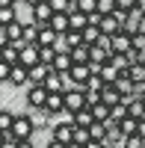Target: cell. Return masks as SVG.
I'll use <instances>...</instances> for the list:
<instances>
[{
    "instance_id": "cell-37",
    "label": "cell",
    "mask_w": 145,
    "mask_h": 148,
    "mask_svg": "<svg viewBox=\"0 0 145 148\" xmlns=\"http://www.w3.org/2000/svg\"><path fill=\"white\" fill-rule=\"evenodd\" d=\"M89 133H92V139H104L107 136V121H95L89 127Z\"/></svg>"
},
{
    "instance_id": "cell-54",
    "label": "cell",
    "mask_w": 145,
    "mask_h": 148,
    "mask_svg": "<svg viewBox=\"0 0 145 148\" xmlns=\"http://www.w3.org/2000/svg\"><path fill=\"white\" fill-rule=\"evenodd\" d=\"M68 148H83V145L80 142H68Z\"/></svg>"
},
{
    "instance_id": "cell-38",
    "label": "cell",
    "mask_w": 145,
    "mask_h": 148,
    "mask_svg": "<svg viewBox=\"0 0 145 148\" xmlns=\"http://www.w3.org/2000/svg\"><path fill=\"white\" fill-rule=\"evenodd\" d=\"M92 139V133H89V127H77L74 125V142H80V145H86Z\"/></svg>"
},
{
    "instance_id": "cell-6",
    "label": "cell",
    "mask_w": 145,
    "mask_h": 148,
    "mask_svg": "<svg viewBox=\"0 0 145 148\" xmlns=\"http://www.w3.org/2000/svg\"><path fill=\"white\" fill-rule=\"evenodd\" d=\"M142 24H145V9L142 6H136V9H130L127 12V21H124V33H130V36H133V33H139L142 30Z\"/></svg>"
},
{
    "instance_id": "cell-31",
    "label": "cell",
    "mask_w": 145,
    "mask_h": 148,
    "mask_svg": "<svg viewBox=\"0 0 145 148\" xmlns=\"http://www.w3.org/2000/svg\"><path fill=\"white\" fill-rule=\"evenodd\" d=\"M39 59L51 65L53 59H56V51H53V45H39Z\"/></svg>"
},
{
    "instance_id": "cell-3",
    "label": "cell",
    "mask_w": 145,
    "mask_h": 148,
    "mask_svg": "<svg viewBox=\"0 0 145 148\" xmlns=\"http://www.w3.org/2000/svg\"><path fill=\"white\" fill-rule=\"evenodd\" d=\"M12 133H15L18 139H33V136H36V125H33L30 113H18V116H15V125H12Z\"/></svg>"
},
{
    "instance_id": "cell-24",
    "label": "cell",
    "mask_w": 145,
    "mask_h": 148,
    "mask_svg": "<svg viewBox=\"0 0 145 148\" xmlns=\"http://www.w3.org/2000/svg\"><path fill=\"white\" fill-rule=\"evenodd\" d=\"M118 127H122V133H124V136H133V133L139 130V119H133V116H124L122 121H118Z\"/></svg>"
},
{
    "instance_id": "cell-20",
    "label": "cell",
    "mask_w": 145,
    "mask_h": 148,
    "mask_svg": "<svg viewBox=\"0 0 145 148\" xmlns=\"http://www.w3.org/2000/svg\"><path fill=\"white\" fill-rule=\"evenodd\" d=\"M101 36H104L101 24H89V27L83 30V42H86V45H98V42H101Z\"/></svg>"
},
{
    "instance_id": "cell-30",
    "label": "cell",
    "mask_w": 145,
    "mask_h": 148,
    "mask_svg": "<svg viewBox=\"0 0 145 148\" xmlns=\"http://www.w3.org/2000/svg\"><path fill=\"white\" fill-rule=\"evenodd\" d=\"M15 116H18V113H12V110H0V130H12Z\"/></svg>"
},
{
    "instance_id": "cell-25",
    "label": "cell",
    "mask_w": 145,
    "mask_h": 148,
    "mask_svg": "<svg viewBox=\"0 0 145 148\" xmlns=\"http://www.w3.org/2000/svg\"><path fill=\"white\" fill-rule=\"evenodd\" d=\"M56 36H59V33L51 27V24H44V27H39V45H53Z\"/></svg>"
},
{
    "instance_id": "cell-42",
    "label": "cell",
    "mask_w": 145,
    "mask_h": 148,
    "mask_svg": "<svg viewBox=\"0 0 145 148\" xmlns=\"http://www.w3.org/2000/svg\"><path fill=\"white\" fill-rule=\"evenodd\" d=\"M9 74H12V62L0 59V83H9Z\"/></svg>"
},
{
    "instance_id": "cell-56",
    "label": "cell",
    "mask_w": 145,
    "mask_h": 148,
    "mask_svg": "<svg viewBox=\"0 0 145 148\" xmlns=\"http://www.w3.org/2000/svg\"><path fill=\"white\" fill-rule=\"evenodd\" d=\"M142 104H145V98H142Z\"/></svg>"
},
{
    "instance_id": "cell-17",
    "label": "cell",
    "mask_w": 145,
    "mask_h": 148,
    "mask_svg": "<svg viewBox=\"0 0 145 148\" xmlns=\"http://www.w3.org/2000/svg\"><path fill=\"white\" fill-rule=\"evenodd\" d=\"M47 110H51V113L56 116V113H62L65 110V92H51L47 95V104H44Z\"/></svg>"
},
{
    "instance_id": "cell-9",
    "label": "cell",
    "mask_w": 145,
    "mask_h": 148,
    "mask_svg": "<svg viewBox=\"0 0 145 148\" xmlns=\"http://www.w3.org/2000/svg\"><path fill=\"white\" fill-rule=\"evenodd\" d=\"M30 119H33V125H36V130H42V127H47L53 121V113L47 107H30Z\"/></svg>"
},
{
    "instance_id": "cell-23",
    "label": "cell",
    "mask_w": 145,
    "mask_h": 148,
    "mask_svg": "<svg viewBox=\"0 0 145 148\" xmlns=\"http://www.w3.org/2000/svg\"><path fill=\"white\" fill-rule=\"evenodd\" d=\"M12 21H18V6H0V27H9Z\"/></svg>"
},
{
    "instance_id": "cell-11",
    "label": "cell",
    "mask_w": 145,
    "mask_h": 148,
    "mask_svg": "<svg viewBox=\"0 0 145 148\" xmlns=\"http://www.w3.org/2000/svg\"><path fill=\"white\" fill-rule=\"evenodd\" d=\"M9 83L12 86H30V68L15 62V65H12V74H9Z\"/></svg>"
},
{
    "instance_id": "cell-50",
    "label": "cell",
    "mask_w": 145,
    "mask_h": 148,
    "mask_svg": "<svg viewBox=\"0 0 145 148\" xmlns=\"http://www.w3.org/2000/svg\"><path fill=\"white\" fill-rule=\"evenodd\" d=\"M136 133H139V136H145V119H139V130H136Z\"/></svg>"
},
{
    "instance_id": "cell-53",
    "label": "cell",
    "mask_w": 145,
    "mask_h": 148,
    "mask_svg": "<svg viewBox=\"0 0 145 148\" xmlns=\"http://www.w3.org/2000/svg\"><path fill=\"white\" fill-rule=\"evenodd\" d=\"M6 133H9V130H0V145H3V142H6Z\"/></svg>"
},
{
    "instance_id": "cell-47",
    "label": "cell",
    "mask_w": 145,
    "mask_h": 148,
    "mask_svg": "<svg viewBox=\"0 0 145 148\" xmlns=\"http://www.w3.org/2000/svg\"><path fill=\"white\" fill-rule=\"evenodd\" d=\"M3 45H9V33H6V27H0V47Z\"/></svg>"
},
{
    "instance_id": "cell-10",
    "label": "cell",
    "mask_w": 145,
    "mask_h": 148,
    "mask_svg": "<svg viewBox=\"0 0 145 148\" xmlns=\"http://www.w3.org/2000/svg\"><path fill=\"white\" fill-rule=\"evenodd\" d=\"M113 59V51L104 45H89V62H98V65H107Z\"/></svg>"
},
{
    "instance_id": "cell-12",
    "label": "cell",
    "mask_w": 145,
    "mask_h": 148,
    "mask_svg": "<svg viewBox=\"0 0 145 148\" xmlns=\"http://www.w3.org/2000/svg\"><path fill=\"white\" fill-rule=\"evenodd\" d=\"M101 101L107 107H116V104H122V92L116 89V83H104V89H101Z\"/></svg>"
},
{
    "instance_id": "cell-22",
    "label": "cell",
    "mask_w": 145,
    "mask_h": 148,
    "mask_svg": "<svg viewBox=\"0 0 145 148\" xmlns=\"http://www.w3.org/2000/svg\"><path fill=\"white\" fill-rule=\"evenodd\" d=\"M24 42L39 45V24H36L33 18H30V21H24Z\"/></svg>"
},
{
    "instance_id": "cell-27",
    "label": "cell",
    "mask_w": 145,
    "mask_h": 148,
    "mask_svg": "<svg viewBox=\"0 0 145 148\" xmlns=\"http://www.w3.org/2000/svg\"><path fill=\"white\" fill-rule=\"evenodd\" d=\"M124 116H130L127 113V104H116V107H110V121H107V125H118Z\"/></svg>"
},
{
    "instance_id": "cell-46",
    "label": "cell",
    "mask_w": 145,
    "mask_h": 148,
    "mask_svg": "<svg viewBox=\"0 0 145 148\" xmlns=\"http://www.w3.org/2000/svg\"><path fill=\"white\" fill-rule=\"evenodd\" d=\"M47 148H68V142H62V139H47Z\"/></svg>"
},
{
    "instance_id": "cell-15",
    "label": "cell",
    "mask_w": 145,
    "mask_h": 148,
    "mask_svg": "<svg viewBox=\"0 0 145 148\" xmlns=\"http://www.w3.org/2000/svg\"><path fill=\"white\" fill-rule=\"evenodd\" d=\"M71 65H74L71 53H56V59L51 62V68H53L56 74H68V71H71Z\"/></svg>"
},
{
    "instance_id": "cell-35",
    "label": "cell",
    "mask_w": 145,
    "mask_h": 148,
    "mask_svg": "<svg viewBox=\"0 0 145 148\" xmlns=\"http://www.w3.org/2000/svg\"><path fill=\"white\" fill-rule=\"evenodd\" d=\"M118 9V0H98V12L101 15H113Z\"/></svg>"
},
{
    "instance_id": "cell-18",
    "label": "cell",
    "mask_w": 145,
    "mask_h": 148,
    "mask_svg": "<svg viewBox=\"0 0 145 148\" xmlns=\"http://www.w3.org/2000/svg\"><path fill=\"white\" fill-rule=\"evenodd\" d=\"M51 27L56 33H68L71 30V15H68V12H56V15L51 18Z\"/></svg>"
},
{
    "instance_id": "cell-41",
    "label": "cell",
    "mask_w": 145,
    "mask_h": 148,
    "mask_svg": "<svg viewBox=\"0 0 145 148\" xmlns=\"http://www.w3.org/2000/svg\"><path fill=\"white\" fill-rule=\"evenodd\" d=\"M127 113L133 116V119H145V104H142V101H133V104L127 107Z\"/></svg>"
},
{
    "instance_id": "cell-55",
    "label": "cell",
    "mask_w": 145,
    "mask_h": 148,
    "mask_svg": "<svg viewBox=\"0 0 145 148\" xmlns=\"http://www.w3.org/2000/svg\"><path fill=\"white\" fill-rule=\"evenodd\" d=\"M139 6H142V9H145V0H139Z\"/></svg>"
},
{
    "instance_id": "cell-5",
    "label": "cell",
    "mask_w": 145,
    "mask_h": 148,
    "mask_svg": "<svg viewBox=\"0 0 145 148\" xmlns=\"http://www.w3.org/2000/svg\"><path fill=\"white\" fill-rule=\"evenodd\" d=\"M47 92L44 89V83H30V89H27V104L30 107H44L47 104Z\"/></svg>"
},
{
    "instance_id": "cell-14",
    "label": "cell",
    "mask_w": 145,
    "mask_h": 148,
    "mask_svg": "<svg viewBox=\"0 0 145 148\" xmlns=\"http://www.w3.org/2000/svg\"><path fill=\"white\" fill-rule=\"evenodd\" d=\"M101 30H104V36H116V33H122V21L116 18V12L101 18Z\"/></svg>"
},
{
    "instance_id": "cell-26",
    "label": "cell",
    "mask_w": 145,
    "mask_h": 148,
    "mask_svg": "<svg viewBox=\"0 0 145 148\" xmlns=\"http://www.w3.org/2000/svg\"><path fill=\"white\" fill-rule=\"evenodd\" d=\"M86 27H89V15H86V12H80V9L71 12V30H80L83 33Z\"/></svg>"
},
{
    "instance_id": "cell-16",
    "label": "cell",
    "mask_w": 145,
    "mask_h": 148,
    "mask_svg": "<svg viewBox=\"0 0 145 148\" xmlns=\"http://www.w3.org/2000/svg\"><path fill=\"white\" fill-rule=\"evenodd\" d=\"M51 71H53V68L47 65V62H36V65L30 68V83H44Z\"/></svg>"
},
{
    "instance_id": "cell-7",
    "label": "cell",
    "mask_w": 145,
    "mask_h": 148,
    "mask_svg": "<svg viewBox=\"0 0 145 148\" xmlns=\"http://www.w3.org/2000/svg\"><path fill=\"white\" fill-rule=\"evenodd\" d=\"M110 45H113V53H130L133 51V36L122 30V33L110 36Z\"/></svg>"
},
{
    "instance_id": "cell-48",
    "label": "cell",
    "mask_w": 145,
    "mask_h": 148,
    "mask_svg": "<svg viewBox=\"0 0 145 148\" xmlns=\"http://www.w3.org/2000/svg\"><path fill=\"white\" fill-rule=\"evenodd\" d=\"M83 148H104V142H101V139H89Z\"/></svg>"
},
{
    "instance_id": "cell-43",
    "label": "cell",
    "mask_w": 145,
    "mask_h": 148,
    "mask_svg": "<svg viewBox=\"0 0 145 148\" xmlns=\"http://www.w3.org/2000/svg\"><path fill=\"white\" fill-rule=\"evenodd\" d=\"M133 51H145V30L133 33Z\"/></svg>"
},
{
    "instance_id": "cell-34",
    "label": "cell",
    "mask_w": 145,
    "mask_h": 148,
    "mask_svg": "<svg viewBox=\"0 0 145 148\" xmlns=\"http://www.w3.org/2000/svg\"><path fill=\"white\" fill-rule=\"evenodd\" d=\"M118 74H122V71H118L113 62H107V65H104V71H101V77H104L107 83H116V80H118Z\"/></svg>"
},
{
    "instance_id": "cell-40",
    "label": "cell",
    "mask_w": 145,
    "mask_h": 148,
    "mask_svg": "<svg viewBox=\"0 0 145 148\" xmlns=\"http://www.w3.org/2000/svg\"><path fill=\"white\" fill-rule=\"evenodd\" d=\"M122 148H145V136H139V133H133V136H127Z\"/></svg>"
},
{
    "instance_id": "cell-44",
    "label": "cell",
    "mask_w": 145,
    "mask_h": 148,
    "mask_svg": "<svg viewBox=\"0 0 145 148\" xmlns=\"http://www.w3.org/2000/svg\"><path fill=\"white\" fill-rule=\"evenodd\" d=\"M136 6H139V0H118V9H124V12L136 9Z\"/></svg>"
},
{
    "instance_id": "cell-1",
    "label": "cell",
    "mask_w": 145,
    "mask_h": 148,
    "mask_svg": "<svg viewBox=\"0 0 145 148\" xmlns=\"http://www.w3.org/2000/svg\"><path fill=\"white\" fill-rule=\"evenodd\" d=\"M83 107H89L86 104V89H83V86H68L65 89V110L68 113H77Z\"/></svg>"
},
{
    "instance_id": "cell-32",
    "label": "cell",
    "mask_w": 145,
    "mask_h": 148,
    "mask_svg": "<svg viewBox=\"0 0 145 148\" xmlns=\"http://www.w3.org/2000/svg\"><path fill=\"white\" fill-rule=\"evenodd\" d=\"M71 59H74V62H89V45H77L74 51H71Z\"/></svg>"
},
{
    "instance_id": "cell-28",
    "label": "cell",
    "mask_w": 145,
    "mask_h": 148,
    "mask_svg": "<svg viewBox=\"0 0 145 148\" xmlns=\"http://www.w3.org/2000/svg\"><path fill=\"white\" fill-rule=\"evenodd\" d=\"M6 33H9V42H18V39H24V21H12L9 27H6Z\"/></svg>"
},
{
    "instance_id": "cell-13",
    "label": "cell",
    "mask_w": 145,
    "mask_h": 148,
    "mask_svg": "<svg viewBox=\"0 0 145 148\" xmlns=\"http://www.w3.org/2000/svg\"><path fill=\"white\" fill-rule=\"evenodd\" d=\"M18 62L27 65V68H33L36 62H42V59H39V45H27V47L21 51V59H18Z\"/></svg>"
},
{
    "instance_id": "cell-8",
    "label": "cell",
    "mask_w": 145,
    "mask_h": 148,
    "mask_svg": "<svg viewBox=\"0 0 145 148\" xmlns=\"http://www.w3.org/2000/svg\"><path fill=\"white\" fill-rule=\"evenodd\" d=\"M124 133H122V127H118V125H107V136L101 139L104 142V148H122L124 145Z\"/></svg>"
},
{
    "instance_id": "cell-2",
    "label": "cell",
    "mask_w": 145,
    "mask_h": 148,
    "mask_svg": "<svg viewBox=\"0 0 145 148\" xmlns=\"http://www.w3.org/2000/svg\"><path fill=\"white\" fill-rule=\"evenodd\" d=\"M62 77L68 80V86H86L89 77H92V68H89V62H74V65H71V71L62 74Z\"/></svg>"
},
{
    "instance_id": "cell-21",
    "label": "cell",
    "mask_w": 145,
    "mask_h": 148,
    "mask_svg": "<svg viewBox=\"0 0 145 148\" xmlns=\"http://www.w3.org/2000/svg\"><path fill=\"white\" fill-rule=\"evenodd\" d=\"M133 86H136V83H133V77H130V71H124V74H118V80H116V89L122 92V98L133 92Z\"/></svg>"
},
{
    "instance_id": "cell-52",
    "label": "cell",
    "mask_w": 145,
    "mask_h": 148,
    "mask_svg": "<svg viewBox=\"0 0 145 148\" xmlns=\"http://www.w3.org/2000/svg\"><path fill=\"white\" fill-rule=\"evenodd\" d=\"M21 3H27V6H30V9H33V6H36V3H42V0H21Z\"/></svg>"
},
{
    "instance_id": "cell-45",
    "label": "cell",
    "mask_w": 145,
    "mask_h": 148,
    "mask_svg": "<svg viewBox=\"0 0 145 148\" xmlns=\"http://www.w3.org/2000/svg\"><path fill=\"white\" fill-rule=\"evenodd\" d=\"M86 104L92 107V104H101V92H89L86 89Z\"/></svg>"
},
{
    "instance_id": "cell-4",
    "label": "cell",
    "mask_w": 145,
    "mask_h": 148,
    "mask_svg": "<svg viewBox=\"0 0 145 148\" xmlns=\"http://www.w3.org/2000/svg\"><path fill=\"white\" fill-rule=\"evenodd\" d=\"M56 15V9L51 6V0H42V3H36L33 9H30V18L39 24V27H44V24H51V18Z\"/></svg>"
},
{
    "instance_id": "cell-49",
    "label": "cell",
    "mask_w": 145,
    "mask_h": 148,
    "mask_svg": "<svg viewBox=\"0 0 145 148\" xmlns=\"http://www.w3.org/2000/svg\"><path fill=\"white\" fill-rule=\"evenodd\" d=\"M18 148H36L33 139H18Z\"/></svg>"
},
{
    "instance_id": "cell-33",
    "label": "cell",
    "mask_w": 145,
    "mask_h": 148,
    "mask_svg": "<svg viewBox=\"0 0 145 148\" xmlns=\"http://www.w3.org/2000/svg\"><path fill=\"white\" fill-rule=\"evenodd\" d=\"M53 51H56V53H71V51H74V47L68 45L65 33H59V36H56V42H53Z\"/></svg>"
},
{
    "instance_id": "cell-36",
    "label": "cell",
    "mask_w": 145,
    "mask_h": 148,
    "mask_svg": "<svg viewBox=\"0 0 145 148\" xmlns=\"http://www.w3.org/2000/svg\"><path fill=\"white\" fill-rule=\"evenodd\" d=\"M130 77H133V83H145V65L133 62V65H130Z\"/></svg>"
},
{
    "instance_id": "cell-29",
    "label": "cell",
    "mask_w": 145,
    "mask_h": 148,
    "mask_svg": "<svg viewBox=\"0 0 145 148\" xmlns=\"http://www.w3.org/2000/svg\"><path fill=\"white\" fill-rule=\"evenodd\" d=\"M92 116H95V121H110V107H107L104 101L92 104Z\"/></svg>"
},
{
    "instance_id": "cell-51",
    "label": "cell",
    "mask_w": 145,
    "mask_h": 148,
    "mask_svg": "<svg viewBox=\"0 0 145 148\" xmlns=\"http://www.w3.org/2000/svg\"><path fill=\"white\" fill-rule=\"evenodd\" d=\"M0 6H18V0H0Z\"/></svg>"
},
{
    "instance_id": "cell-19",
    "label": "cell",
    "mask_w": 145,
    "mask_h": 148,
    "mask_svg": "<svg viewBox=\"0 0 145 148\" xmlns=\"http://www.w3.org/2000/svg\"><path fill=\"white\" fill-rule=\"evenodd\" d=\"M74 125L77 127H92L95 125V116H92V107H83L74 113Z\"/></svg>"
},
{
    "instance_id": "cell-39",
    "label": "cell",
    "mask_w": 145,
    "mask_h": 148,
    "mask_svg": "<svg viewBox=\"0 0 145 148\" xmlns=\"http://www.w3.org/2000/svg\"><path fill=\"white\" fill-rule=\"evenodd\" d=\"M77 9L92 15V12H98V0H77Z\"/></svg>"
}]
</instances>
